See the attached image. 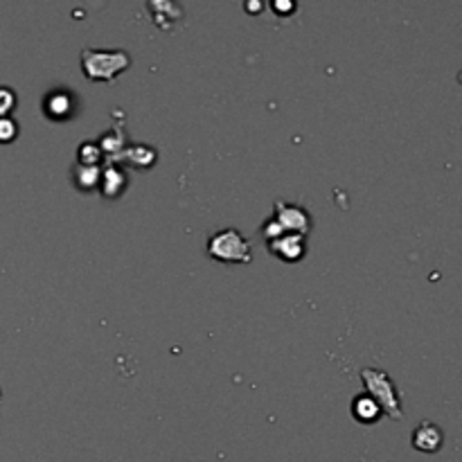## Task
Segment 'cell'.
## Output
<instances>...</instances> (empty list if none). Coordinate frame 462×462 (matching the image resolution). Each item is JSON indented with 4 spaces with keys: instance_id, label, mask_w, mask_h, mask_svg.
Instances as JSON below:
<instances>
[{
    "instance_id": "6da1fadb",
    "label": "cell",
    "mask_w": 462,
    "mask_h": 462,
    "mask_svg": "<svg viewBox=\"0 0 462 462\" xmlns=\"http://www.w3.org/2000/svg\"><path fill=\"white\" fill-rule=\"evenodd\" d=\"M131 57L127 50H100V48H84L82 73L95 84H111L118 75L127 73Z\"/></svg>"
},
{
    "instance_id": "7a4b0ae2",
    "label": "cell",
    "mask_w": 462,
    "mask_h": 462,
    "mask_svg": "<svg viewBox=\"0 0 462 462\" xmlns=\"http://www.w3.org/2000/svg\"><path fill=\"white\" fill-rule=\"evenodd\" d=\"M208 258L219 264L246 267L253 262V246L237 228H222L208 237Z\"/></svg>"
},
{
    "instance_id": "3957f363",
    "label": "cell",
    "mask_w": 462,
    "mask_h": 462,
    "mask_svg": "<svg viewBox=\"0 0 462 462\" xmlns=\"http://www.w3.org/2000/svg\"><path fill=\"white\" fill-rule=\"evenodd\" d=\"M361 381L366 393L370 394L376 402V406L381 408L384 417L390 420H402L403 408H402V394H399L397 385L390 379V375L379 367H363L361 370Z\"/></svg>"
},
{
    "instance_id": "277c9868",
    "label": "cell",
    "mask_w": 462,
    "mask_h": 462,
    "mask_svg": "<svg viewBox=\"0 0 462 462\" xmlns=\"http://www.w3.org/2000/svg\"><path fill=\"white\" fill-rule=\"evenodd\" d=\"M273 219L280 223L282 231L294 232V235L307 237L313 228V219L309 210L298 204H286V201L273 204Z\"/></svg>"
},
{
    "instance_id": "5b68a950",
    "label": "cell",
    "mask_w": 462,
    "mask_h": 462,
    "mask_svg": "<svg viewBox=\"0 0 462 462\" xmlns=\"http://www.w3.org/2000/svg\"><path fill=\"white\" fill-rule=\"evenodd\" d=\"M77 95L70 93L68 88H57V91L48 93L43 97V115L50 118L52 122H64V120L68 122V120H73L77 115Z\"/></svg>"
},
{
    "instance_id": "8992f818",
    "label": "cell",
    "mask_w": 462,
    "mask_h": 462,
    "mask_svg": "<svg viewBox=\"0 0 462 462\" xmlns=\"http://www.w3.org/2000/svg\"><path fill=\"white\" fill-rule=\"evenodd\" d=\"M267 249L273 258L282 259V262L298 264L300 259H304V255H307V237L285 232V235L267 241Z\"/></svg>"
},
{
    "instance_id": "52a82bcc",
    "label": "cell",
    "mask_w": 462,
    "mask_h": 462,
    "mask_svg": "<svg viewBox=\"0 0 462 462\" xmlns=\"http://www.w3.org/2000/svg\"><path fill=\"white\" fill-rule=\"evenodd\" d=\"M147 10L160 30H174L186 16L178 0H147Z\"/></svg>"
},
{
    "instance_id": "ba28073f",
    "label": "cell",
    "mask_w": 462,
    "mask_h": 462,
    "mask_svg": "<svg viewBox=\"0 0 462 462\" xmlns=\"http://www.w3.org/2000/svg\"><path fill=\"white\" fill-rule=\"evenodd\" d=\"M411 444L420 453H438L444 447V430L435 421H420L412 429Z\"/></svg>"
},
{
    "instance_id": "9c48e42d",
    "label": "cell",
    "mask_w": 462,
    "mask_h": 462,
    "mask_svg": "<svg viewBox=\"0 0 462 462\" xmlns=\"http://www.w3.org/2000/svg\"><path fill=\"white\" fill-rule=\"evenodd\" d=\"M129 186V177L118 163H106V168L102 169V177H100V186L97 190L102 192V196L106 199H118V196L124 195Z\"/></svg>"
},
{
    "instance_id": "30bf717a",
    "label": "cell",
    "mask_w": 462,
    "mask_h": 462,
    "mask_svg": "<svg viewBox=\"0 0 462 462\" xmlns=\"http://www.w3.org/2000/svg\"><path fill=\"white\" fill-rule=\"evenodd\" d=\"M97 145H100L102 154H104V163H120V159H122L124 149H127L129 145L127 133H124V129L118 124V127L109 129V131L97 140Z\"/></svg>"
},
{
    "instance_id": "8fae6325",
    "label": "cell",
    "mask_w": 462,
    "mask_h": 462,
    "mask_svg": "<svg viewBox=\"0 0 462 462\" xmlns=\"http://www.w3.org/2000/svg\"><path fill=\"white\" fill-rule=\"evenodd\" d=\"M349 411H352V417L358 421V424H366V426L376 424V421L384 417L381 408L376 406V402L367 393L357 394V397L352 399V408H349Z\"/></svg>"
},
{
    "instance_id": "7c38bea8",
    "label": "cell",
    "mask_w": 462,
    "mask_h": 462,
    "mask_svg": "<svg viewBox=\"0 0 462 462\" xmlns=\"http://www.w3.org/2000/svg\"><path fill=\"white\" fill-rule=\"evenodd\" d=\"M120 160H127V163L136 165V168L147 169L151 168V165H156V160H159V151L149 145H127V149H124L122 159Z\"/></svg>"
},
{
    "instance_id": "4fadbf2b",
    "label": "cell",
    "mask_w": 462,
    "mask_h": 462,
    "mask_svg": "<svg viewBox=\"0 0 462 462\" xmlns=\"http://www.w3.org/2000/svg\"><path fill=\"white\" fill-rule=\"evenodd\" d=\"M100 177H102V168H93V165H79V163L73 168V181L79 192L97 190V186H100Z\"/></svg>"
},
{
    "instance_id": "5bb4252c",
    "label": "cell",
    "mask_w": 462,
    "mask_h": 462,
    "mask_svg": "<svg viewBox=\"0 0 462 462\" xmlns=\"http://www.w3.org/2000/svg\"><path fill=\"white\" fill-rule=\"evenodd\" d=\"M77 163L79 165H93V168H102L104 163V154H102L100 145L93 140H86L79 145L77 149Z\"/></svg>"
},
{
    "instance_id": "9a60e30c",
    "label": "cell",
    "mask_w": 462,
    "mask_h": 462,
    "mask_svg": "<svg viewBox=\"0 0 462 462\" xmlns=\"http://www.w3.org/2000/svg\"><path fill=\"white\" fill-rule=\"evenodd\" d=\"M19 138V122L14 118H0V145H10Z\"/></svg>"
},
{
    "instance_id": "2e32d148",
    "label": "cell",
    "mask_w": 462,
    "mask_h": 462,
    "mask_svg": "<svg viewBox=\"0 0 462 462\" xmlns=\"http://www.w3.org/2000/svg\"><path fill=\"white\" fill-rule=\"evenodd\" d=\"M16 109V93L7 86H0V118H10Z\"/></svg>"
},
{
    "instance_id": "e0dca14e",
    "label": "cell",
    "mask_w": 462,
    "mask_h": 462,
    "mask_svg": "<svg viewBox=\"0 0 462 462\" xmlns=\"http://www.w3.org/2000/svg\"><path fill=\"white\" fill-rule=\"evenodd\" d=\"M280 235H285V231H282L280 223H277L276 219L271 217V219H268V222L262 226V237H264V241H271V240H276V237H280Z\"/></svg>"
},
{
    "instance_id": "ac0fdd59",
    "label": "cell",
    "mask_w": 462,
    "mask_h": 462,
    "mask_svg": "<svg viewBox=\"0 0 462 462\" xmlns=\"http://www.w3.org/2000/svg\"><path fill=\"white\" fill-rule=\"evenodd\" d=\"M271 5L277 14H291L295 10V0H271Z\"/></svg>"
},
{
    "instance_id": "d6986e66",
    "label": "cell",
    "mask_w": 462,
    "mask_h": 462,
    "mask_svg": "<svg viewBox=\"0 0 462 462\" xmlns=\"http://www.w3.org/2000/svg\"><path fill=\"white\" fill-rule=\"evenodd\" d=\"M0 399H3V390H0Z\"/></svg>"
}]
</instances>
